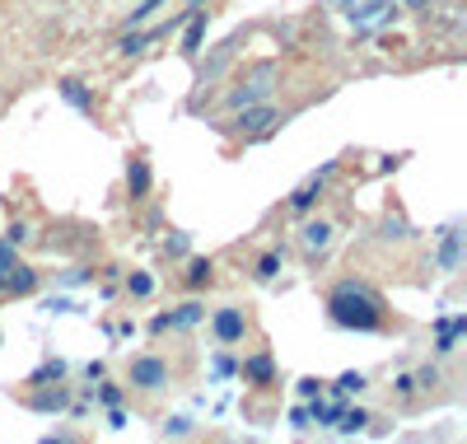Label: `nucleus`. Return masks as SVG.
I'll return each instance as SVG.
<instances>
[{
	"label": "nucleus",
	"instance_id": "obj_1",
	"mask_svg": "<svg viewBox=\"0 0 467 444\" xmlns=\"http://www.w3.org/2000/svg\"><path fill=\"white\" fill-rule=\"evenodd\" d=\"M327 313H332L337 328H356V333H374L379 322H383V304H379V295L365 291V286H356V280H346V286L332 291Z\"/></svg>",
	"mask_w": 467,
	"mask_h": 444
},
{
	"label": "nucleus",
	"instance_id": "obj_9",
	"mask_svg": "<svg viewBox=\"0 0 467 444\" xmlns=\"http://www.w3.org/2000/svg\"><path fill=\"white\" fill-rule=\"evenodd\" d=\"M197 318H202V309H197V304H187V309H178L173 318H169V313H164V318H154V328H160V333H164V328H192Z\"/></svg>",
	"mask_w": 467,
	"mask_h": 444
},
{
	"label": "nucleus",
	"instance_id": "obj_16",
	"mask_svg": "<svg viewBox=\"0 0 467 444\" xmlns=\"http://www.w3.org/2000/svg\"><path fill=\"white\" fill-rule=\"evenodd\" d=\"M127 183H131V192H145V187H150V169H145V159H131Z\"/></svg>",
	"mask_w": 467,
	"mask_h": 444
},
{
	"label": "nucleus",
	"instance_id": "obj_5",
	"mask_svg": "<svg viewBox=\"0 0 467 444\" xmlns=\"http://www.w3.org/2000/svg\"><path fill=\"white\" fill-rule=\"evenodd\" d=\"M37 286V271L33 267H5V271H0V291H5V295H28Z\"/></svg>",
	"mask_w": 467,
	"mask_h": 444
},
{
	"label": "nucleus",
	"instance_id": "obj_26",
	"mask_svg": "<svg viewBox=\"0 0 467 444\" xmlns=\"http://www.w3.org/2000/svg\"><path fill=\"white\" fill-rule=\"evenodd\" d=\"M407 10H431V0H402Z\"/></svg>",
	"mask_w": 467,
	"mask_h": 444
},
{
	"label": "nucleus",
	"instance_id": "obj_3",
	"mask_svg": "<svg viewBox=\"0 0 467 444\" xmlns=\"http://www.w3.org/2000/svg\"><path fill=\"white\" fill-rule=\"evenodd\" d=\"M266 90H271V66H262L257 75H248L239 90H234V108H244V103H257V99H266Z\"/></svg>",
	"mask_w": 467,
	"mask_h": 444
},
{
	"label": "nucleus",
	"instance_id": "obj_11",
	"mask_svg": "<svg viewBox=\"0 0 467 444\" xmlns=\"http://www.w3.org/2000/svg\"><path fill=\"white\" fill-rule=\"evenodd\" d=\"M314 421H323V426H337V417H341V397H318L314 402V412H308Z\"/></svg>",
	"mask_w": 467,
	"mask_h": 444
},
{
	"label": "nucleus",
	"instance_id": "obj_14",
	"mask_svg": "<svg viewBox=\"0 0 467 444\" xmlns=\"http://www.w3.org/2000/svg\"><path fill=\"white\" fill-rule=\"evenodd\" d=\"M202 37H206V19L197 15V19H192V28H187V37H182V52H197Z\"/></svg>",
	"mask_w": 467,
	"mask_h": 444
},
{
	"label": "nucleus",
	"instance_id": "obj_17",
	"mask_svg": "<svg viewBox=\"0 0 467 444\" xmlns=\"http://www.w3.org/2000/svg\"><path fill=\"white\" fill-rule=\"evenodd\" d=\"M440 267H458V234H444V248H440Z\"/></svg>",
	"mask_w": 467,
	"mask_h": 444
},
{
	"label": "nucleus",
	"instance_id": "obj_19",
	"mask_svg": "<svg viewBox=\"0 0 467 444\" xmlns=\"http://www.w3.org/2000/svg\"><path fill=\"white\" fill-rule=\"evenodd\" d=\"M365 388V375H341L337 379V393H360Z\"/></svg>",
	"mask_w": 467,
	"mask_h": 444
},
{
	"label": "nucleus",
	"instance_id": "obj_22",
	"mask_svg": "<svg viewBox=\"0 0 467 444\" xmlns=\"http://www.w3.org/2000/svg\"><path fill=\"white\" fill-rule=\"evenodd\" d=\"M276 267H281V258H276V253H266V258L257 262V276H276Z\"/></svg>",
	"mask_w": 467,
	"mask_h": 444
},
{
	"label": "nucleus",
	"instance_id": "obj_8",
	"mask_svg": "<svg viewBox=\"0 0 467 444\" xmlns=\"http://www.w3.org/2000/svg\"><path fill=\"white\" fill-rule=\"evenodd\" d=\"M323 178H327V169H318V174H308V178H304V187H299V192L290 196V206H295V211H308V206H314V196H318Z\"/></svg>",
	"mask_w": 467,
	"mask_h": 444
},
{
	"label": "nucleus",
	"instance_id": "obj_15",
	"mask_svg": "<svg viewBox=\"0 0 467 444\" xmlns=\"http://www.w3.org/2000/svg\"><path fill=\"white\" fill-rule=\"evenodd\" d=\"M365 421H369V417H365L360 407H356V412H346V407H341V417H337V426H341L346 435H356V430H365Z\"/></svg>",
	"mask_w": 467,
	"mask_h": 444
},
{
	"label": "nucleus",
	"instance_id": "obj_10",
	"mask_svg": "<svg viewBox=\"0 0 467 444\" xmlns=\"http://www.w3.org/2000/svg\"><path fill=\"white\" fill-rule=\"evenodd\" d=\"M215 333H220V342H234V337H244V318L234 313V309H224V313L215 318Z\"/></svg>",
	"mask_w": 467,
	"mask_h": 444
},
{
	"label": "nucleus",
	"instance_id": "obj_12",
	"mask_svg": "<svg viewBox=\"0 0 467 444\" xmlns=\"http://www.w3.org/2000/svg\"><path fill=\"white\" fill-rule=\"evenodd\" d=\"M467 328V318H449V322H440V351H453V337Z\"/></svg>",
	"mask_w": 467,
	"mask_h": 444
},
{
	"label": "nucleus",
	"instance_id": "obj_6",
	"mask_svg": "<svg viewBox=\"0 0 467 444\" xmlns=\"http://www.w3.org/2000/svg\"><path fill=\"white\" fill-rule=\"evenodd\" d=\"M327 244H332V225H323V220H314V225H304V234H299V248H304L308 258H318V253H327Z\"/></svg>",
	"mask_w": 467,
	"mask_h": 444
},
{
	"label": "nucleus",
	"instance_id": "obj_21",
	"mask_svg": "<svg viewBox=\"0 0 467 444\" xmlns=\"http://www.w3.org/2000/svg\"><path fill=\"white\" fill-rule=\"evenodd\" d=\"M248 375H253V379H271V360H266V355H257L253 365H248Z\"/></svg>",
	"mask_w": 467,
	"mask_h": 444
},
{
	"label": "nucleus",
	"instance_id": "obj_23",
	"mask_svg": "<svg viewBox=\"0 0 467 444\" xmlns=\"http://www.w3.org/2000/svg\"><path fill=\"white\" fill-rule=\"evenodd\" d=\"M154 5H160V0H136V10H131V19H136V24H140V19H145V15H150V10H154Z\"/></svg>",
	"mask_w": 467,
	"mask_h": 444
},
{
	"label": "nucleus",
	"instance_id": "obj_20",
	"mask_svg": "<svg viewBox=\"0 0 467 444\" xmlns=\"http://www.w3.org/2000/svg\"><path fill=\"white\" fill-rule=\"evenodd\" d=\"M187 280H192V286H206V280H211V262H192Z\"/></svg>",
	"mask_w": 467,
	"mask_h": 444
},
{
	"label": "nucleus",
	"instance_id": "obj_13",
	"mask_svg": "<svg viewBox=\"0 0 467 444\" xmlns=\"http://www.w3.org/2000/svg\"><path fill=\"white\" fill-rule=\"evenodd\" d=\"M61 94H66V103H75V108H89V94H85L80 79H61Z\"/></svg>",
	"mask_w": 467,
	"mask_h": 444
},
{
	"label": "nucleus",
	"instance_id": "obj_7",
	"mask_svg": "<svg viewBox=\"0 0 467 444\" xmlns=\"http://www.w3.org/2000/svg\"><path fill=\"white\" fill-rule=\"evenodd\" d=\"M131 384L160 388V384H164V365H160V360H136V365H131Z\"/></svg>",
	"mask_w": 467,
	"mask_h": 444
},
{
	"label": "nucleus",
	"instance_id": "obj_18",
	"mask_svg": "<svg viewBox=\"0 0 467 444\" xmlns=\"http://www.w3.org/2000/svg\"><path fill=\"white\" fill-rule=\"evenodd\" d=\"M150 37H154V33H127V37H122V43H117V48H122V52L131 57V52H145V43H150Z\"/></svg>",
	"mask_w": 467,
	"mask_h": 444
},
{
	"label": "nucleus",
	"instance_id": "obj_2",
	"mask_svg": "<svg viewBox=\"0 0 467 444\" xmlns=\"http://www.w3.org/2000/svg\"><path fill=\"white\" fill-rule=\"evenodd\" d=\"M341 19L356 33H374L393 19V0H341Z\"/></svg>",
	"mask_w": 467,
	"mask_h": 444
},
{
	"label": "nucleus",
	"instance_id": "obj_25",
	"mask_svg": "<svg viewBox=\"0 0 467 444\" xmlns=\"http://www.w3.org/2000/svg\"><path fill=\"white\" fill-rule=\"evenodd\" d=\"M5 267H15V253H10V238H5V244H0V271H5Z\"/></svg>",
	"mask_w": 467,
	"mask_h": 444
},
{
	"label": "nucleus",
	"instance_id": "obj_4",
	"mask_svg": "<svg viewBox=\"0 0 467 444\" xmlns=\"http://www.w3.org/2000/svg\"><path fill=\"white\" fill-rule=\"evenodd\" d=\"M271 122H276V112H271L266 103H244V108H239V127H244L248 136L271 132Z\"/></svg>",
	"mask_w": 467,
	"mask_h": 444
},
{
	"label": "nucleus",
	"instance_id": "obj_24",
	"mask_svg": "<svg viewBox=\"0 0 467 444\" xmlns=\"http://www.w3.org/2000/svg\"><path fill=\"white\" fill-rule=\"evenodd\" d=\"M131 295H150V276H140V271L131 276Z\"/></svg>",
	"mask_w": 467,
	"mask_h": 444
}]
</instances>
